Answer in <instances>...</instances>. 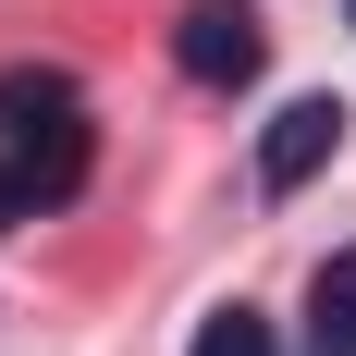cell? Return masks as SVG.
<instances>
[{
    "instance_id": "obj_1",
    "label": "cell",
    "mask_w": 356,
    "mask_h": 356,
    "mask_svg": "<svg viewBox=\"0 0 356 356\" xmlns=\"http://www.w3.org/2000/svg\"><path fill=\"white\" fill-rule=\"evenodd\" d=\"M172 62L197 74V86H246V74L270 62V37H258V13H246V0H197V13L172 25Z\"/></svg>"
},
{
    "instance_id": "obj_2",
    "label": "cell",
    "mask_w": 356,
    "mask_h": 356,
    "mask_svg": "<svg viewBox=\"0 0 356 356\" xmlns=\"http://www.w3.org/2000/svg\"><path fill=\"white\" fill-rule=\"evenodd\" d=\"M332 147H344V99H283V111H270V136H258V184L295 197V184L332 172Z\"/></svg>"
},
{
    "instance_id": "obj_3",
    "label": "cell",
    "mask_w": 356,
    "mask_h": 356,
    "mask_svg": "<svg viewBox=\"0 0 356 356\" xmlns=\"http://www.w3.org/2000/svg\"><path fill=\"white\" fill-rule=\"evenodd\" d=\"M307 356H356V246L320 258V283H307Z\"/></svg>"
},
{
    "instance_id": "obj_4",
    "label": "cell",
    "mask_w": 356,
    "mask_h": 356,
    "mask_svg": "<svg viewBox=\"0 0 356 356\" xmlns=\"http://www.w3.org/2000/svg\"><path fill=\"white\" fill-rule=\"evenodd\" d=\"M62 111H74V86H62L49 62H13V74H0V136H25V123H62Z\"/></svg>"
},
{
    "instance_id": "obj_5",
    "label": "cell",
    "mask_w": 356,
    "mask_h": 356,
    "mask_svg": "<svg viewBox=\"0 0 356 356\" xmlns=\"http://www.w3.org/2000/svg\"><path fill=\"white\" fill-rule=\"evenodd\" d=\"M184 356H283V344H270V320L234 295V307H209V320H197V344H184Z\"/></svg>"
},
{
    "instance_id": "obj_6",
    "label": "cell",
    "mask_w": 356,
    "mask_h": 356,
    "mask_svg": "<svg viewBox=\"0 0 356 356\" xmlns=\"http://www.w3.org/2000/svg\"><path fill=\"white\" fill-rule=\"evenodd\" d=\"M25 221H37V172H25V160H0V234H25Z\"/></svg>"
},
{
    "instance_id": "obj_7",
    "label": "cell",
    "mask_w": 356,
    "mask_h": 356,
    "mask_svg": "<svg viewBox=\"0 0 356 356\" xmlns=\"http://www.w3.org/2000/svg\"><path fill=\"white\" fill-rule=\"evenodd\" d=\"M344 13H356V0H344Z\"/></svg>"
}]
</instances>
